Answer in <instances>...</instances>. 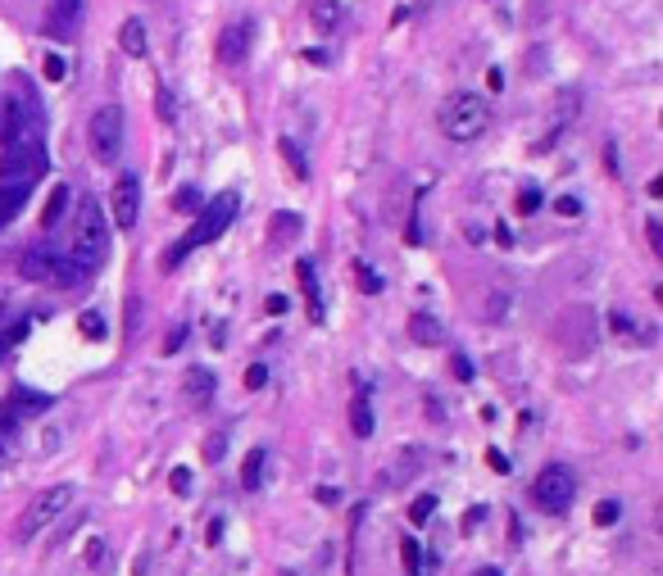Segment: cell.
Returning <instances> with one entry per match:
<instances>
[{
	"label": "cell",
	"mask_w": 663,
	"mask_h": 576,
	"mask_svg": "<svg viewBox=\"0 0 663 576\" xmlns=\"http://www.w3.org/2000/svg\"><path fill=\"white\" fill-rule=\"evenodd\" d=\"M105 254H109V218H105V209H100L96 196H82L78 200V223H73V254L69 259L91 277L100 264H105Z\"/></svg>",
	"instance_id": "obj_1"
},
{
	"label": "cell",
	"mask_w": 663,
	"mask_h": 576,
	"mask_svg": "<svg viewBox=\"0 0 663 576\" xmlns=\"http://www.w3.org/2000/svg\"><path fill=\"white\" fill-rule=\"evenodd\" d=\"M486 123H491V105H486V96H477V91H455V96H446L441 109H436V127H441L450 141H459V146L482 137Z\"/></svg>",
	"instance_id": "obj_2"
},
{
	"label": "cell",
	"mask_w": 663,
	"mask_h": 576,
	"mask_svg": "<svg viewBox=\"0 0 663 576\" xmlns=\"http://www.w3.org/2000/svg\"><path fill=\"white\" fill-rule=\"evenodd\" d=\"M237 209H241V196L237 191H218L214 200H209L205 205V214H200V223L191 227L187 236H182L178 245H173L169 250V268H178L182 259H187L191 250H196V245H209V241H218V236L228 232L232 227V218H237Z\"/></svg>",
	"instance_id": "obj_3"
},
{
	"label": "cell",
	"mask_w": 663,
	"mask_h": 576,
	"mask_svg": "<svg viewBox=\"0 0 663 576\" xmlns=\"http://www.w3.org/2000/svg\"><path fill=\"white\" fill-rule=\"evenodd\" d=\"M73 499H78V486H69V481L41 490V495L19 513V540L41 536V531H46L55 518H64V508H73Z\"/></svg>",
	"instance_id": "obj_4"
},
{
	"label": "cell",
	"mask_w": 663,
	"mask_h": 576,
	"mask_svg": "<svg viewBox=\"0 0 663 576\" xmlns=\"http://www.w3.org/2000/svg\"><path fill=\"white\" fill-rule=\"evenodd\" d=\"M19 273L28 277V282H55V286H78L87 282V273H82L78 264H73L69 254H55V250H41V245H32V250H23L19 259Z\"/></svg>",
	"instance_id": "obj_5"
},
{
	"label": "cell",
	"mask_w": 663,
	"mask_h": 576,
	"mask_svg": "<svg viewBox=\"0 0 663 576\" xmlns=\"http://www.w3.org/2000/svg\"><path fill=\"white\" fill-rule=\"evenodd\" d=\"M46 173V146H41L37 132L10 141L5 155H0V182H32V177Z\"/></svg>",
	"instance_id": "obj_6"
},
{
	"label": "cell",
	"mask_w": 663,
	"mask_h": 576,
	"mask_svg": "<svg viewBox=\"0 0 663 576\" xmlns=\"http://www.w3.org/2000/svg\"><path fill=\"white\" fill-rule=\"evenodd\" d=\"M87 137H91V155L100 164H114L123 150V109L119 105H100L87 123Z\"/></svg>",
	"instance_id": "obj_7"
},
{
	"label": "cell",
	"mask_w": 663,
	"mask_h": 576,
	"mask_svg": "<svg viewBox=\"0 0 663 576\" xmlns=\"http://www.w3.org/2000/svg\"><path fill=\"white\" fill-rule=\"evenodd\" d=\"M532 499L545 508V513H564V508L577 499L573 472H568L564 463H550V468H541V472H536V481H532Z\"/></svg>",
	"instance_id": "obj_8"
},
{
	"label": "cell",
	"mask_w": 663,
	"mask_h": 576,
	"mask_svg": "<svg viewBox=\"0 0 663 576\" xmlns=\"http://www.w3.org/2000/svg\"><path fill=\"white\" fill-rule=\"evenodd\" d=\"M109 218H114V227H123V232H132V227H137V218H141V182L132 173H123L119 182H114Z\"/></svg>",
	"instance_id": "obj_9"
},
{
	"label": "cell",
	"mask_w": 663,
	"mask_h": 576,
	"mask_svg": "<svg viewBox=\"0 0 663 576\" xmlns=\"http://www.w3.org/2000/svg\"><path fill=\"white\" fill-rule=\"evenodd\" d=\"M250 32H255V23L241 19L232 23V28H223V41H218V59L223 64H241V59L250 55Z\"/></svg>",
	"instance_id": "obj_10"
},
{
	"label": "cell",
	"mask_w": 663,
	"mask_h": 576,
	"mask_svg": "<svg viewBox=\"0 0 663 576\" xmlns=\"http://www.w3.org/2000/svg\"><path fill=\"white\" fill-rule=\"evenodd\" d=\"M50 404H55V400H50L46 391H28V386H19V391L10 395V404H5V413L19 422V418H37V413H46Z\"/></svg>",
	"instance_id": "obj_11"
},
{
	"label": "cell",
	"mask_w": 663,
	"mask_h": 576,
	"mask_svg": "<svg viewBox=\"0 0 663 576\" xmlns=\"http://www.w3.org/2000/svg\"><path fill=\"white\" fill-rule=\"evenodd\" d=\"M350 431H355V440H373L377 422H373V395L368 391H355V400H350Z\"/></svg>",
	"instance_id": "obj_12"
},
{
	"label": "cell",
	"mask_w": 663,
	"mask_h": 576,
	"mask_svg": "<svg viewBox=\"0 0 663 576\" xmlns=\"http://www.w3.org/2000/svg\"><path fill=\"white\" fill-rule=\"evenodd\" d=\"M309 23L318 37H332L341 23V0H309Z\"/></svg>",
	"instance_id": "obj_13"
},
{
	"label": "cell",
	"mask_w": 663,
	"mask_h": 576,
	"mask_svg": "<svg viewBox=\"0 0 663 576\" xmlns=\"http://www.w3.org/2000/svg\"><path fill=\"white\" fill-rule=\"evenodd\" d=\"M28 191H32V182H0V227H5L23 209Z\"/></svg>",
	"instance_id": "obj_14"
},
{
	"label": "cell",
	"mask_w": 663,
	"mask_h": 576,
	"mask_svg": "<svg viewBox=\"0 0 663 576\" xmlns=\"http://www.w3.org/2000/svg\"><path fill=\"white\" fill-rule=\"evenodd\" d=\"M119 46H123V55H128V59H141V55H146V23H141V19H123Z\"/></svg>",
	"instance_id": "obj_15"
},
{
	"label": "cell",
	"mask_w": 663,
	"mask_h": 576,
	"mask_svg": "<svg viewBox=\"0 0 663 576\" xmlns=\"http://www.w3.org/2000/svg\"><path fill=\"white\" fill-rule=\"evenodd\" d=\"M409 336H414L418 345H441L446 341V332H441V323H436L432 313H414V318H409Z\"/></svg>",
	"instance_id": "obj_16"
},
{
	"label": "cell",
	"mask_w": 663,
	"mask_h": 576,
	"mask_svg": "<svg viewBox=\"0 0 663 576\" xmlns=\"http://www.w3.org/2000/svg\"><path fill=\"white\" fill-rule=\"evenodd\" d=\"M64 209H69V186L55 182L50 186V196H46V205H41V227H55L64 218Z\"/></svg>",
	"instance_id": "obj_17"
},
{
	"label": "cell",
	"mask_w": 663,
	"mask_h": 576,
	"mask_svg": "<svg viewBox=\"0 0 663 576\" xmlns=\"http://www.w3.org/2000/svg\"><path fill=\"white\" fill-rule=\"evenodd\" d=\"M296 277H300V286H305V295H309V309H314V318H323V291H318L314 264H309V259H300V264H296Z\"/></svg>",
	"instance_id": "obj_18"
},
{
	"label": "cell",
	"mask_w": 663,
	"mask_h": 576,
	"mask_svg": "<svg viewBox=\"0 0 663 576\" xmlns=\"http://www.w3.org/2000/svg\"><path fill=\"white\" fill-rule=\"evenodd\" d=\"M187 395H191L196 404H209V400H214V372H209V368H191V372H187Z\"/></svg>",
	"instance_id": "obj_19"
},
{
	"label": "cell",
	"mask_w": 663,
	"mask_h": 576,
	"mask_svg": "<svg viewBox=\"0 0 663 576\" xmlns=\"http://www.w3.org/2000/svg\"><path fill=\"white\" fill-rule=\"evenodd\" d=\"M264 459H268L264 450L246 454V463H241V486H246V490H259V481H264Z\"/></svg>",
	"instance_id": "obj_20"
},
{
	"label": "cell",
	"mask_w": 663,
	"mask_h": 576,
	"mask_svg": "<svg viewBox=\"0 0 663 576\" xmlns=\"http://www.w3.org/2000/svg\"><path fill=\"white\" fill-rule=\"evenodd\" d=\"M278 150H282V159H287V164H291V173H296L300 182H309V159L300 155V146H296V141H291V137H282V141H278Z\"/></svg>",
	"instance_id": "obj_21"
},
{
	"label": "cell",
	"mask_w": 663,
	"mask_h": 576,
	"mask_svg": "<svg viewBox=\"0 0 663 576\" xmlns=\"http://www.w3.org/2000/svg\"><path fill=\"white\" fill-rule=\"evenodd\" d=\"M78 332L87 336V341H105V318H100L96 309H87V313H78Z\"/></svg>",
	"instance_id": "obj_22"
},
{
	"label": "cell",
	"mask_w": 663,
	"mask_h": 576,
	"mask_svg": "<svg viewBox=\"0 0 663 576\" xmlns=\"http://www.w3.org/2000/svg\"><path fill=\"white\" fill-rule=\"evenodd\" d=\"M618 518H623V504H618V499H604V504H595V527H614Z\"/></svg>",
	"instance_id": "obj_23"
},
{
	"label": "cell",
	"mask_w": 663,
	"mask_h": 576,
	"mask_svg": "<svg viewBox=\"0 0 663 576\" xmlns=\"http://www.w3.org/2000/svg\"><path fill=\"white\" fill-rule=\"evenodd\" d=\"M155 114L164 118V123H178V105H173L169 87H159V91H155Z\"/></svg>",
	"instance_id": "obj_24"
},
{
	"label": "cell",
	"mask_w": 663,
	"mask_h": 576,
	"mask_svg": "<svg viewBox=\"0 0 663 576\" xmlns=\"http://www.w3.org/2000/svg\"><path fill=\"white\" fill-rule=\"evenodd\" d=\"M64 73H69V69H64V55H50V50H46V59H41V78H46V82H64Z\"/></svg>",
	"instance_id": "obj_25"
},
{
	"label": "cell",
	"mask_w": 663,
	"mask_h": 576,
	"mask_svg": "<svg viewBox=\"0 0 663 576\" xmlns=\"http://www.w3.org/2000/svg\"><path fill=\"white\" fill-rule=\"evenodd\" d=\"M432 508H436V499H432V495L414 499V508H409V522H414V527H423V522L432 518Z\"/></svg>",
	"instance_id": "obj_26"
},
{
	"label": "cell",
	"mask_w": 663,
	"mask_h": 576,
	"mask_svg": "<svg viewBox=\"0 0 663 576\" xmlns=\"http://www.w3.org/2000/svg\"><path fill=\"white\" fill-rule=\"evenodd\" d=\"M355 277H359V286H364V295H377V291H382V277H377L373 268L359 264V268H355Z\"/></svg>",
	"instance_id": "obj_27"
},
{
	"label": "cell",
	"mask_w": 663,
	"mask_h": 576,
	"mask_svg": "<svg viewBox=\"0 0 663 576\" xmlns=\"http://www.w3.org/2000/svg\"><path fill=\"white\" fill-rule=\"evenodd\" d=\"M169 486H173V495H191V468H173Z\"/></svg>",
	"instance_id": "obj_28"
},
{
	"label": "cell",
	"mask_w": 663,
	"mask_h": 576,
	"mask_svg": "<svg viewBox=\"0 0 663 576\" xmlns=\"http://www.w3.org/2000/svg\"><path fill=\"white\" fill-rule=\"evenodd\" d=\"M264 381H268V368H264V363H250V368H246V391H259Z\"/></svg>",
	"instance_id": "obj_29"
},
{
	"label": "cell",
	"mask_w": 663,
	"mask_h": 576,
	"mask_svg": "<svg viewBox=\"0 0 663 576\" xmlns=\"http://www.w3.org/2000/svg\"><path fill=\"white\" fill-rule=\"evenodd\" d=\"M182 341H187V323H178V327L169 332V341H164V354H178Z\"/></svg>",
	"instance_id": "obj_30"
},
{
	"label": "cell",
	"mask_w": 663,
	"mask_h": 576,
	"mask_svg": "<svg viewBox=\"0 0 663 576\" xmlns=\"http://www.w3.org/2000/svg\"><path fill=\"white\" fill-rule=\"evenodd\" d=\"M418 563H423V545H418V540H405V567L418 572Z\"/></svg>",
	"instance_id": "obj_31"
},
{
	"label": "cell",
	"mask_w": 663,
	"mask_h": 576,
	"mask_svg": "<svg viewBox=\"0 0 663 576\" xmlns=\"http://www.w3.org/2000/svg\"><path fill=\"white\" fill-rule=\"evenodd\" d=\"M23 336H28V323H14V327H10V332H5V341H0V354L10 350V345H19V341H23Z\"/></svg>",
	"instance_id": "obj_32"
},
{
	"label": "cell",
	"mask_w": 663,
	"mask_h": 576,
	"mask_svg": "<svg viewBox=\"0 0 663 576\" xmlns=\"http://www.w3.org/2000/svg\"><path fill=\"white\" fill-rule=\"evenodd\" d=\"M536 205H541V191H532V186H527L523 196H518V214H532Z\"/></svg>",
	"instance_id": "obj_33"
},
{
	"label": "cell",
	"mask_w": 663,
	"mask_h": 576,
	"mask_svg": "<svg viewBox=\"0 0 663 576\" xmlns=\"http://www.w3.org/2000/svg\"><path fill=\"white\" fill-rule=\"evenodd\" d=\"M173 205H178V209L200 205V191H196V186H187V191H178V196H173Z\"/></svg>",
	"instance_id": "obj_34"
},
{
	"label": "cell",
	"mask_w": 663,
	"mask_h": 576,
	"mask_svg": "<svg viewBox=\"0 0 663 576\" xmlns=\"http://www.w3.org/2000/svg\"><path fill=\"white\" fill-rule=\"evenodd\" d=\"M645 236H650V250L659 254V250H663V232H659V218H650V227H645Z\"/></svg>",
	"instance_id": "obj_35"
},
{
	"label": "cell",
	"mask_w": 663,
	"mask_h": 576,
	"mask_svg": "<svg viewBox=\"0 0 663 576\" xmlns=\"http://www.w3.org/2000/svg\"><path fill=\"white\" fill-rule=\"evenodd\" d=\"M300 227V218L296 214H278V236H291Z\"/></svg>",
	"instance_id": "obj_36"
},
{
	"label": "cell",
	"mask_w": 663,
	"mask_h": 576,
	"mask_svg": "<svg viewBox=\"0 0 663 576\" xmlns=\"http://www.w3.org/2000/svg\"><path fill=\"white\" fill-rule=\"evenodd\" d=\"M486 463H491L495 472H509V459H505V454H500V450H486Z\"/></svg>",
	"instance_id": "obj_37"
},
{
	"label": "cell",
	"mask_w": 663,
	"mask_h": 576,
	"mask_svg": "<svg viewBox=\"0 0 663 576\" xmlns=\"http://www.w3.org/2000/svg\"><path fill=\"white\" fill-rule=\"evenodd\" d=\"M264 309H268V313H287V295H268Z\"/></svg>",
	"instance_id": "obj_38"
},
{
	"label": "cell",
	"mask_w": 663,
	"mask_h": 576,
	"mask_svg": "<svg viewBox=\"0 0 663 576\" xmlns=\"http://www.w3.org/2000/svg\"><path fill=\"white\" fill-rule=\"evenodd\" d=\"M609 323H614V332H632V323H627V313H609Z\"/></svg>",
	"instance_id": "obj_39"
},
{
	"label": "cell",
	"mask_w": 663,
	"mask_h": 576,
	"mask_svg": "<svg viewBox=\"0 0 663 576\" xmlns=\"http://www.w3.org/2000/svg\"><path fill=\"white\" fill-rule=\"evenodd\" d=\"M555 209H559V214H582V205H577V200H568V196H564V200H559V205H555Z\"/></svg>",
	"instance_id": "obj_40"
},
{
	"label": "cell",
	"mask_w": 663,
	"mask_h": 576,
	"mask_svg": "<svg viewBox=\"0 0 663 576\" xmlns=\"http://www.w3.org/2000/svg\"><path fill=\"white\" fill-rule=\"evenodd\" d=\"M455 372H459V377H464V381H468V377H473V363H468V359H464V354H459V359H455Z\"/></svg>",
	"instance_id": "obj_41"
},
{
	"label": "cell",
	"mask_w": 663,
	"mask_h": 576,
	"mask_svg": "<svg viewBox=\"0 0 663 576\" xmlns=\"http://www.w3.org/2000/svg\"><path fill=\"white\" fill-rule=\"evenodd\" d=\"M473 576H505V572H500V567H477Z\"/></svg>",
	"instance_id": "obj_42"
},
{
	"label": "cell",
	"mask_w": 663,
	"mask_h": 576,
	"mask_svg": "<svg viewBox=\"0 0 663 576\" xmlns=\"http://www.w3.org/2000/svg\"><path fill=\"white\" fill-rule=\"evenodd\" d=\"M0 327H5V300H0Z\"/></svg>",
	"instance_id": "obj_43"
},
{
	"label": "cell",
	"mask_w": 663,
	"mask_h": 576,
	"mask_svg": "<svg viewBox=\"0 0 663 576\" xmlns=\"http://www.w3.org/2000/svg\"><path fill=\"white\" fill-rule=\"evenodd\" d=\"M282 576H296V572H282Z\"/></svg>",
	"instance_id": "obj_44"
},
{
	"label": "cell",
	"mask_w": 663,
	"mask_h": 576,
	"mask_svg": "<svg viewBox=\"0 0 663 576\" xmlns=\"http://www.w3.org/2000/svg\"><path fill=\"white\" fill-rule=\"evenodd\" d=\"M0 459H5V450H0Z\"/></svg>",
	"instance_id": "obj_45"
}]
</instances>
